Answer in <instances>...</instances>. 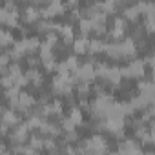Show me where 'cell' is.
Masks as SVG:
<instances>
[{
  "mask_svg": "<svg viewBox=\"0 0 155 155\" xmlns=\"http://www.w3.org/2000/svg\"><path fill=\"white\" fill-rule=\"evenodd\" d=\"M51 88H53V93L69 97V95H71V91L75 90L73 75H71V73H57V77L53 79Z\"/></svg>",
  "mask_w": 155,
  "mask_h": 155,
  "instance_id": "1",
  "label": "cell"
},
{
  "mask_svg": "<svg viewBox=\"0 0 155 155\" xmlns=\"http://www.w3.org/2000/svg\"><path fill=\"white\" fill-rule=\"evenodd\" d=\"M71 75H73L75 84H77V82H93V81L97 79V73H95V62L88 60V62L81 64L79 69H77L75 73H71Z\"/></svg>",
  "mask_w": 155,
  "mask_h": 155,
  "instance_id": "2",
  "label": "cell"
},
{
  "mask_svg": "<svg viewBox=\"0 0 155 155\" xmlns=\"http://www.w3.org/2000/svg\"><path fill=\"white\" fill-rule=\"evenodd\" d=\"M144 73H146V62L140 58H133V60H130L128 66L122 68L124 79H142Z\"/></svg>",
  "mask_w": 155,
  "mask_h": 155,
  "instance_id": "3",
  "label": "cell"
},
{
  "mask_svg": "<svg viewBox=\"0 0 155 155\" xmlns=\"http://www.w3.org/2000/svg\"><path fill=\"white\" fill-rule=\"evenodd\" d=\"M29 133H31V130L28 128V124H26V122H20L18 126L11 128L9 140L13 142V146H15V144H26V142L29 140V137H31Z\"/></svg>",
  "mask_w": 155,
  "mask_h": 155,
  "instance_id": "4",
  "label": "cell"
},
{
  "mask_svg": "<svg viewBox=\"0 0 155 155\" xmlns=\"http://www.w3.org/2000/svg\"><path fill=\"white\" fill-rule=\"evenodd\" d=\"M0 20H2V24L6 28H18L20 26V11H18V8L17 9L2 8V11H0Z\"/></svg>",
  "mask_w": 155,
  "mask_h": 155,
  "instance_id": "5",
  "label": "cell"
},
{
  "mask_svg": "<svg viewBox=\"0 0 155 155\" xmlns=\"http://www.w3.org/2000/svg\"><path fill=\"white\" fill-rule=\"evenodd\" d=\"M119 44H120V60L133 58L137 55V42L133 37H124L122 40H119Z\"/></svg>",
  "mask_w": 155,
  "mask_h": 155,
  "instance_id": "6",
  "label": "cell"
},
{
  "mask_svg": "<svg viewBox=\"0 0 155 155\" xmlns=\"http://www.w3.org/2000/svg\"><path fill=\"white\" fill-rule=\"evenodd\" d=\"M126 28H128V20L124 17H115L113 20V28L110 29V38L111 40H122L124 38V33H126Z\"/></svg>",
  "mask_w": 155,
  "mask_h": 155,
  "instance_id": "7",
  "label": "cell"
},
{
  "mask_svg": "<svg viewBox=\"0 0 155 155\" xmlns=\"http://www.w3.org/2000/svg\"><path fill=\"white\" fill-rule=\"evenodd\" d=\"M40 18H42V9L37 4H29V6L24 8V11H22L24 24H37Z\"/></svg>",
  "mask_w": 155,
  "mask_h": 155,
  "instance_id": "8",
  "label": "cell"
},
{
  "mask_svg": "<svg viewBox=\"0 0 155 155\" xmlns=\"http://www.w3.org/2000/svg\"><path fill=\"white\" fill-rule=\"evenodd\" d=\"M22 113H18L17 110H13L11 106L9 108H4V111H2V124H6V126H9V128H15V126H18L20 122H22V117H20Z\"/></svg>",
  "mask_w": 155,
  "mask_h": 155,
  "instance_id": "9",
  "label": "cell"
},
{
  "mask_svg": "<svg viewBox=\"0 0 155 155\" xmlns=\"http://www.w3.org/2000/svg\"><path fill=\"white\" fill-rule=\"evenodd\" d=\"M90 44H91V38H88L86 35H81L79 38H75L73 40V44H71V48H73V51L77 53V55H86V53H90Z\"/></svg>",
  "mask_w": 155,
  "mask_h": 155,
  "instance_id": "10",
  "label": "cell"
},
{
  "mask_svg": "<svg viewBox=\"0 0 155 155\" xmlns=\"http://www.w3.org/2000/svg\"><path fill=\"white\" fill-rule=\"evenodd\" d=\"M44 137H58L60 133H62V128L58 126V124H55V122H51V120H48V119H44V122H42V126H40V130H38Z\"/></svg>",
  "mask_w": 155,
  "mask_h": 155,
  "instance_id": "11",
  "label": "cell"
},
{
  "mask_svg": "<svg viewBox=\"0 0 155 155\" xmlns=\"http://www.w3.org/2000/svg\"><path fill=\"white\" fill-rule=\"evenodd\" d=\"M122 79H124L122 68H119V66H110V69H108V73H106V79H104V81L110 82L111 86H119Z\"/></svg>",
  "mask_w": 155,
  "mask_h": 155,
  "instance_id": "12",
  "label": "cell"
},
{
  "mask_svg": "<svg viewBox=\"0 0 155 155\" xmlns=\"http://www.w3.org/2000/svg\"><path fill=\"white\" fill-rule=\"evenodd\" d=\"M26 77H28L29 84H33L35 88H40V86H42L44 75H42V71H40L38 68H29V69L26 71Z\"/></svg>",
  "mask_w": 155,
  "mask_h": 155,
  "instance_id": "13",
  "label": "cell"
},
{
  "mask_svg": "<svg viewBox=\"0 0 155 155\" xmlns=\"http://www.w3.org/2000/svg\"><path fill=\"white\" fill-rule=\"evenodd\" d=\"M60 40L64 46H71L73 40H75V29L71 24H64L62 29H60Z\"/></svg>",
  "mask_w": 155,
  "mask_h": 155,
  "instance_id": "14",
  "label": "cell"
},
{
  "mask_svg": "<svg viewBox=\"0 0 155 155\" xmlns=\"http://www.w3.org/2000/svg\"><path fill=\"white\" fill-rule=\"evenodd\" d=\"M119 151H122V153H130V151L139 153V151H142V146L137 140H133V139H124L122 144L119 146Z\"/></svg>",
  "mask_w": 155,
  "mask_h": 155,
  "instance_id": "15",
  "label": "cell"
},
{
  "mask_svg": "<svg viewBox=\"0 0 155 155\" xmlns=\"http://www.w3.org/2000/svg\"><path fill=\"white\" fill-rule=\"evenodd\" d=\"M24 44H26V49H28V55H35L38 53L40 49V38L38 37H24Z\"/></svg>",
  "mask_w": 155,
  "mask_h": 155,
  "instance_id": "16",
  "label": "cell"
},
{
  "mask_svg": "<svg viewBox=\"0 0 155 155\" xmlns=\"http://www.w3.org/2000/svg\"><path fill=\"white\" fill-rule=\"evenodd\" d=\"M122 17L128 20V22H135L139 17H140V11H139V8H137V4H133V6H128V8H124L122 9Z\"/></svg>",
  "mask_w": 155,
  "mask_h": 155,
  "instance_id": "17",
  "label": "cell"
},
{
  "mask_svg": "<svg viewBox=\"0 0 155 155\" xmlns=\"http://www.w3.org/2000/svg\"><path fill=\"white\" fill-rule=\"evenodd\" d=\"M15 42H17V40H15L13 33H11L9 29H2V33H0V44H2V48H4V49H9Z\"/></svg>",
  "mask_w": 155,
  "mask_h": 155,
  "instance_id": "18",
  "label": "cell"
},
{
  "mask_svg": "<svg viewBox=\"0 0 155 155\" xmlns=\"http://www.w3.org/2000/svg\"><path fill=\"white\" fill-rule=\"evenodd\" d=\"M104 49H106V42L102 38H91L90 55H101V53H104Z\"/></svg>",
  "mask_w": 155,
  "mask_h": 155,
  "instance_id": "19",
  "label": "cell"
},
{
  "mask_svg": "<svg viewBox=\"0 0 155 155\" xmlns=\"http://www.w3.org/2000/svg\"><path fill=\"white\" fill-rule=\"evenodd\" d=\"M77 126H81L82 124V120H84V117H82V108H79V106H71L69 108V115H68Z\"/></svg>",
  "mask_w": 155,
  "mask_h": 155,
  "instance_id": "20",
  "label": "cell"
},
{
  "mask_svg": "<svg viewBox=\"0 0 155 155\" xmlns=\"http://www.w3.org/2000/svg\"><path fill=\"white\" fill-rule=\"evenodd\" d=\"M117 8H119V4L113 2V0H101V9L106 15H115L117 13Z\"/></svg>",
  "mask_w": 155,
  "mask_h": 155,
  "instance_id": "21",
  "label": "cell"
},
{
  "mask_svg": "<svg viewBox=\"0 0 155 155\" xmlns=\"http://www.w3.org/2000/svg\"><path fill=\"white\" fill-rule=\"evenodd\" d=\"M81 35H93V18H88V17H84L81 22Z\"/></svg>",
  "mask_w": 155,
  "mask_h": 155,
  "instance_id": "22",
  "label": "cell"
},
{
  "mask_svg": "<svg viewBox=\"0 0 155 155\" xmlns=\"http://www.w3.org/2000/svg\"><path fill=\"white\" fill-rule=\"evenodd\" d=\"M53 49L55 48H51V46H48V44H40V49H38V57L42 58V60H48V58H53Z\"/></svg>",
  "mask_w": 155,
  "mask_h": 155,
  "instance_id": "23",
  "label": "cell"
},
{
  "mask_svg": "<svg viewBox=\"0 0 155 155\" xmlns=\"http://www.w3.org/2000/svg\"><path fill=\"white\" fill-rule=\"evenodd\" d=\"M33 148H37L38 151L40 150H44V142H46V137H40V135H37V133H33L31 137H29V140H28Z\"/></svg>",
  "mask_w": 155,
  "mask_h": 155,
  "instance_id": "24",
  "label": "cell"
},
{
  "mask_svg": "<svg viewBox=\"0 0 155 155\" xmlns=\"http://www.w3.org/2000/svg\"><path fill=\"white\" fill-rule=\"evenodd\" d=\"M66 64H68V68H69V71L71 73H75L77 69H79V66H81V60H79V55H69L68 58H66Z\"/></svg>",
  "mask_w": 155,
  "mask_h": 155,
  "instance_id": "25",
  "label": "cell"
},
{
  "mask_svg": "<svg viewBox=\"0 0 155 155\" xmlns=\"http://www.w3.org/2000/svg\"><path fill=\"white\" fill-rule=\"evenodd\" d=\"M58 38H60V35H58V33L49 31V33H46V35H44V44H48V46H51V48H57Z\"/></svg>",
  "mask_w": 155,
  "mask_h": 155,
  "instance_id": "26",
  "label": "cell"
},
{
  "mask_svg": "<svg viewBox=\"0 0 155 155\" xmlns=\"http://www.w3.org/2000/svg\"><path fill=\"white\" fill-rule=\"evenodd\" d=\"M75 90H77V93H79V97H88L90 91H91L90 82H77L75 84Z\"/></svg>",
  "mask_w": 155,
  "mask_h": 155,
  "instance_id": "27",
  "label": "cell"
},
{
  "mask_svg": "<svg viewBox=\"0 0 155 155\" xmlns=\"http://www.w3.org/2000/svg\"><path fill=\"white\" fill-rule=\"evenodd\" d=\"M110 66L104 62H95V73H97V79H106V73H108Z\"/></svg>",
  "mask_w": 155,
  "mask_h": 155,
  "instance_id": "28",
  "label": "cell"
},
{
  "mask_svg": "<svg viewBox=\"0 0 155 155\" xmlns=\"http://www.w3.org/2000/svg\"><path fill=\"white\" fill-rule=\"evenodd\" d=\"M60 128H62V131H73L77 128V124L69 117H60Z\"/></svg>",
  "mask_w": 155,
  "mask_h": 155,
  "instance_id": "29",
  "label": "cell"
},
{
  "mask_svg": "<svg viewBox=\"0 0 155 155\" xmlns=\"http://www.w3.org/2000/svg\"><path fill=\"white\" fill-rule=\"evenodd\" d=\"M64 142L68 144H73V142H79V135H77V131H64Z\"/></svg>",
  "mask_w": 155,
  "mask_h": 155,
  "instance_id": "30",
  "label": "cell"
},
{
  "mask_svg": "<svg viewBox=\"0 0 155 155\" xmlns=\"http://www.w3.org/2000/svg\"><path fill=\"white\" fill-rule=\"evenodd\" d=\"M57 60H55V57L53 58H48V60H42V66H44V69L46 71H57Z\"/></svg>",
  "mask_w": 155,
  "mask_h": 155,
  "instance_id": "31",
  "label": "cell"
},
{
  "mask_svg": "<svg viewBox=\"0 0 155 155\" xmlns=\"http://www.w3.org/2000/svg\"><path fill=\"white\" fill-rule=\"evenodd\" d=\"M42 64V58L37 57V55H28V66L29 68H38Z\"/></svg>",
  "mask_w": 155,
  "mask_h": 155,
  "instance_id": "32",
  "label": "cell"
},
{
  "mask_svg": "<svg viewBox=\"0 0 155 155\" xmlns=\"http://www.w3.org/2000/svg\"><path fill=\"white\" fill-rule=\"evenodd\" d=\"M44 150H48V151H55V150H57V142H55V137H46V142H44Z\"/></svg>",
  "mask_w": 155,
  "mask_h": 155,
  "instance_id": "33",
  "label": "cell"
},
{
  "mask_svg": "<svg viewBox=\"0 0 155 155\" xmlns=\"http://www.w3.org/2000/svg\"><path fill=\"white\" fill-rule=\"evenodd\" d=\"M29 2H31V4H37V6H38V4H48L49 0H29Z\"/></svg>",
  "mask_w": 155,
  "mask_h": 155,
  "instance_id": "34",
  "label": "cell"
},
{
  "mask_svg": "<svg viewBox=\"0 0 155 155\" xmlns=\"http://www.w3.org/2000/svg\"><path fill=\"white\" fill-rule=\"evenodd\" d=\"M113 2H117V4H119V6H120V4H122V2H124V0H113Z\"/></svg>",
  "mask_w": 155,
  "mask_h": 155,
  "instance_id": "35",
  "label": "cell"
}]
</instances>
